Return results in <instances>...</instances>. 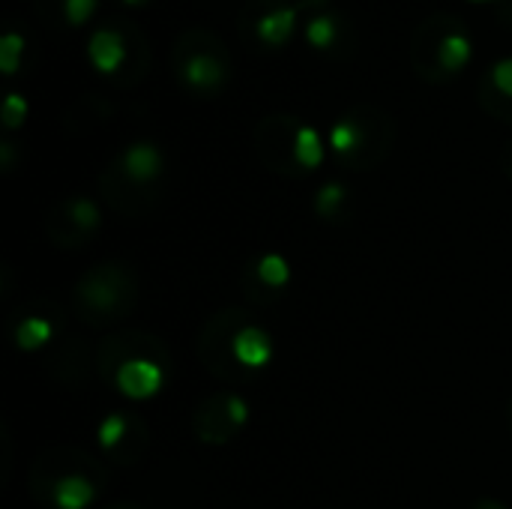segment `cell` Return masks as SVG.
Returning <instances> with one entry per match:
<instances>
[{"label":"cell","instance_id":"obj_1","mask_svg":"<svg viewBox=\"0 0 512 509\" xmlns=\"http://www.w3.org/2000/svg\"><path fill=\"white\" fill-rule=\"evenodd\" d=\"M114 384L129 402H147L162 393L165 369H162V363H156L150 357H126L117 366Z\"/></svg>","mask_w":512,"mask_h":509},{"label":"cell","instance_id":"obj_2","mask_svg":"<svg viewBox=\"0 0 512 509\" xmlns=\"http://www.w3.org/2000/svg\"><path fill=\"white\" fill-rule=\"evenodd\" d=\"M231 357L243 366V369H264L273 360V339L267 330L246 324L231 336Z\"/></svg>","mask_w":512,"mask_h":509},{"label":"cell","instance_id":"obj_3","mask_svg":"<svg viewBox=\"0 0 512 509\" xmlns=\"http://www.w3.org/2000/svg\"><path fill=\"white\" fill-rule=\"evenodd\" d=\"M87 57H90V63H93L96 72L111 75V72H117L120 63L126 60V45H123V39H120L117 30L102 27V30H96V33L90 36V42H87Z\"/></svg>","mask_w":512,"mask_h":509},{"label":"cell","instance_id":"obj_4","mask_svg":"<svg viewBox=\"0 0 512 509\" xmlns=\"http://www.w3.org/2000/svg\"><path fill=\"white\" fill-rule=\"evenodd\" d=\"M162 171V153L150 141H138L123 153V174L135 183H150Z\"/></svg>","mask_w":512,"mask_h":509},{"label":"cell","instance_id":"obj_5","mask_svg":"<svg viewBox=\"0 0 512 509\" xmlns=\"http://www.w3.org/2000/svg\"><path fill=\"white\" fill-rule=\"evenodd\" d=\"M51 501L57 509H87L96 501V486L81 474H66L54 480Z\"/></svg>","mask_w":512,"mask_h":509},{"label":"cell","instance_id":"obj_6","mask_svg":"<svg viewBox=\"0 0 512 509\" xmlns=\"http://www.w3.org/2000/svg\"><path fill=\"white\" fill-rule=\"evenodd\" d=\"M294 27H297V9L294 6H282V9H273L267 12L261 21H258V39L264 45H285L291 36H294Z\"/></svg>","mask_w":512,"mask_h":509},{"label":"cell","instance_id":"obj_7","mask_svg":"<svg viewBox=\"0 0 512 509\" xmlns=\"http://www.w3.org/2000/svg\"><path fill=\"white\" fill-rule=\"evenodd\" d=\"M117 291H120V285H117V279H114L108 270L90 273V276L81 282V288H78L81 300H87L93 309H111V306L117 303V297H120Z\"/></svg>","mask_w":512,"mask_h":509},{"label":"cell","instance_id":"obj_8","mask_svg":"<svg viewBox=\"0 0 512 509\" xmlns=\"http://www.w3.org/2000/svg\"><path fill=\"white\" fill-rule=\"evenodd\" d=\"M183 78L192 84V87H201V90H210V87H219L222 78H225V69L216 57L210 54H192L183 66Z\"/></svg>","mask_w":512,"mask_h":509},{"label":"cell","instance_id":"obj_9","mask_svg":"<svg viewBox=\"0 0 512 509\" xmlns=\"http://www.w3.org/2000/svg\"><path fill=\"white\" fill-rule=\"evenodd\" d=\"M51 336H54V324L42 315H30V318L18 321V327H15V348L30 354V351L45 348L51 342Z\"/></svg>","mask_w":512,"mask_h":509},{"label":"cell","instance_id":"obj_10","mask_svg":"<svg viewBox=\"0 0 512 509\" xmlns=\"http://www.w3.org/2000/svg\"><path fill=\"white\" fill-rule=\"evenodd\" d=\"M294 159L300 168L315 171L324 162V141L315 126H300L294 135Z\"/></svg>","mask_w":512,"mask_h":509},{"label":"cell","instance_id":"obj_11","mask_svg":"<svg viewBox=\"0 0 512 509\" xmlns=\"http://www.w3.org/2000/svg\"><path fill=\"white\" fill-rule=\"evenodd\" d=\"M438 60H441V66H444L447 72L465 69V63L471 60V42H468V36H462V33L444 36L441 45H438Z\"/></svg>","mask_w":512,"mask_h":509},{"label":"cell","instance_id":"obj_12","mask_svg":"<svg viewBox=\"0 0 512 509\" xmlns=\"http://www.w3.org/2000/svg\"><path fill=\"white\" fill-rule=\"evenodd\" d=\"M255 273H258V279L267 288H285L291 282V264L282 255H276V252H267L264 258H258Z\"/></svg>","mask_w":512,"mask_h":509},{"label":"cell","instance_id":"obj_13","mask_svg":"<svg viewBox=\"0 0 512 509\" xmlns=\"http://www.w3.org/2000/svg\"><path fill=\"white\" fill-rule=\"evenodd\" d=\"M363 141V129L354 123V120H339L333 129H330V147L339 153V156H348L360 147Z\"/></svg>","mask_w":512,"mask_h":509},{"label":"cell","instance_id":"obj_14","mask_svg":"<svg viewBox=\"0 0 512 509\" xmlns=\"http://www.w3.org/2000/svg\"><path fill=\"white\" fill-rule=\"evenodd\" d=\"M66 213H69V222H72L78 231H84V234L96 231L99 222H102L99 207H96L90 198H75V201H69V204H66Z\"/></svg>","mask_w":512,"mask_h":509},{"label":"cell","instance_id":"obj_15","mask_svg":"<svg viewBox=\"0 0 512 509\" xmlns=\"http://www.w3.org/2000/svg\"><path fill=\"white\" fill-rule=\"evenodd\" d=\"M126 435H129V420H126L123 414H108V417L99 423V429H96V441H99L102 450L120 447V444L126 441Z\"/></svg>","mask_w":512,"mask_h":509},{"label":"cell","instance_id":"obj_16","mask_svg":"<svg viewBox=\"0 0 512 509\" xmlns=\"http://www.w3.org/2000/svg\"><path fill=\"white\" fill-rule=\"evenodd\" d=\"M306 39L312 48H330L336 42V21L333 15H315L306 24Z\"/></svg>","mask_w":512,"mask_h":509},{"label":"cell","instance_id":"obj_17","mask_svg":"<svg viewBox=\"0 0 512 509\" xmlns=\"http://www.w3.org/2000/svg\"><path fill=\"white\" fill-rule=\"evenodd\" d=\"M345 186L342 183H327L318 195H315V210L324 216V219H333L339 213V207L345 204Z\"/></svg>","mask_w":512,"mask_h":509},{"label":"cell","instance_id":"obj_18","mask_svg":"<svg viewBox=\"0 0 512 509\" xmlns=\"http://www.w3.org/2000/svg\"><path fill=\"white\" fill-rule=\"evenodd\" d=\"M21 51H24V39L18 33H6L0 39V72L12 75L21 63Z\"/></svg>","mask_w":512,"mask_h":509},{"label":"cell","instance_id":"obj_19","mask_svg":"<svg viewBox=\"0 0 512 509\" xmlns=\"http://www.w3.org/2000/svg\"><path fill=\"white\" fill-rule=\"evenodd\" d=\"M0 117H3V126H6V129H18V126L27 120V99L18 96V93H9V96L3 99Z\"/></svg>","mask_w":512,"mask_h":509},{"label":"cell","instance_id":"obj_20","mask_svg":"<svg viewBox=\"0 0 512 509\" xmlns=\"http://www.w3.org/2000/svg\"><path fill=\"white\" fill-rule=\"evenodd\" d=\"M222 405H225L228 423H231L234 429H243L246 420H249V402H246L243 396H237V393H228V396L222 399Z\"/></svg>","mask_w":512,"mask_h":509},{"label":"cell","instance_id":"obj_21","mask_svg":"<svg viewBox=\"0 0 512 509\" xmlns=\"http://www.w3.org/2000/svg\"><path fill=\"white\" fill-rule=\"evenodd\" d=\"M96 9V0H63V15L72 27L84 24Z\"/></svg>","mask_w":512,"mask_h":509},{"label":"cell","instance_id":"obj_22","mask_svg":"<svg viewBox=\"0 0 512 509\" xmlns=\"http://www.w3.org/2000/svg\"><path fill=\"white\" fill-rule=\"evenodd\" d=\"M492 81H495V87H498L501 93H507V96L512 99V57L495 63V69H492Z\"/></svg>","mask_w":512,"mask_h":509},{"label":"cell","instance_id":"obj_23","mask_svg":"<svg viewBox=\"0 0 512 509\" xmlns=\"http://www.w3.org/2000/svg\"><path fill=\"white\" fill-rule=\"evenodd\" d=\"M474 509H507L504 504H498V501H480Z\"/></svg>","mask_w":512,"mask_h":509},{"label":"cell","instance_id":"obj_24","mask_svg":"<svg viewBox=\"0 0 512 509\" xmlns=\"http://www.w3.org/2000/svg\"><path fill=\"white\" fill-rule=\"evenodd\" d=\"M0 153H3V165L9 168V162H12V147H9V144H3V147H0Z\"/></svg>","mask_w":512,"mask_h":509},{"label":"cell","instance_id":"obj_25","mask_svg":"<svg viewBox=\"0 0 512 509\" xmlns=\"http://www.w3.org/2000/svg\"><path fill=\"white\" fill-rule=\"evenodd\" d=\"M123 3H129V6H138V3H144V0H123Z\"/></svg>","mask_w":512,"mask_h":509},{"label":"cell","instance_id":"obj_26","mask_svg":"<svg viewBox=\"0 0 512 509\" xmlns=\"http://www.w3.org/2000/svg\"><path fill=\"white\" fill-rule=\"evenodd\" d=\"M474 3H486V0H474Z\"/></svg>","mask_w":512,"mask_h":509}]
</instances>
